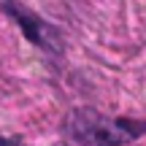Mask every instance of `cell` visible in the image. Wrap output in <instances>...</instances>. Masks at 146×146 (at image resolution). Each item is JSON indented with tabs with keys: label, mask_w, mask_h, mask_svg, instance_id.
Here are the masks:
<instances>
[{
	"label": "cell",
	"mask_w": 146,
	"mask_h": 146,
	"mask_svg": "<svg viewBox=\"0 0 146 146\" xmlns=\"http://www.w3.org/2000/svg\"><path fill=\"white\" fill-rule=\"evenodd\" d=\"M5 11H8V14L22 25V30L27 33V38H30L33 43H38V46L49 49V52H60V35H57V33H54L43 19L33 16L30 11H25L22 5H14L11 0H5Z\"/></svg>",
	"instance_id": "7a4b0ae2"
},
{
	"label": "cell",
	"mask_w": 146,
	"mask_h": 146,
	"mask_svg": "<svg viewBox=\"0 0 146 146\" xmlns=\"http://www.w3.org/2000/svg\"><path fill=\"white\" fill-rule=\"evenodd\" d=\"M68 130L76 141L87 146H119L141 133V130H127V122H111L95 111H76L68 122Z\"/></svg>",
	"instance_id": "6da1fadb"
}]
</instances>
